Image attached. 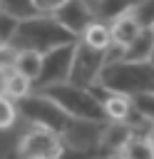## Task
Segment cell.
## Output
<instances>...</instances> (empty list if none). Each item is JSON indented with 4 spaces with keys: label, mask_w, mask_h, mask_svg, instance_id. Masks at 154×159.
I'll return each instance as SVG.
<instances>
[{
    "label": "cell",
    "mask_w": 154,
    "mask_h": 159,
    "mask_svg": "<svg viewBox=\"0 0 154 159\" xmlns=\"http://www.w3.org/2000/svg\"><path fill=\"white\" fill-rule=\"evenodd\" d=\"M152 50H154V30L152 27H142V32L137 35V40L129 47H124L122 60H129V62H149Z\"/></svg>",
    "instance_id": "14"
},
{
    "label": "cell",
    "mask_w": 154,
    "mask_h": 159,
    "mask_svg": "<svg viewBox=\"0 0 154 159\" xmlns=\"http://www.w3.org/2000/svg\"><path fill=\"white\" fill-rule=\"evenodd\" d=\"M149 65L154 67V50H152V57H149Z\"/></svg>",
    "instance_id": "27"
},
{
    "label": "cell",
    "mask_w": 154,
    "mask_h": 159,
    "mask_svg": "<svg viewBox=\"0 0 154 159\" xmlns=\"http://www.w3.org/2000/svg\"><path fill=\"white\" fill-rule=\"evenodd\" d=\"M134 137V127L129 122H107L97 137V154L114 157L124 149V144Z\"/></svg>",
    "instance_id": "9"
},
{
    "label": "cell",
    "mask_w": 154,
    "mask_h": 159,
    "mask_svg": "<svg viewBox=\"0 0 154 159\" xmlns=\"http://www.w3.org/2000/svg\"><path fill=\"white\" fill-rule=\"evenodd\" d=\"M30 92H32V82L25 80L22 75H17L15 70L7 67V77H5V97L12 99V102H17V99L27 97Z\"/></svg>",
    "instance_id": "16"
},
{
    "label": "cell",
    "mask_w": 154,
    "mask_h": 159,
    "mask_svg": "<svg viewBox=\"0 0 154 159\" xmlns=\"http://www.w3.org/2000/svg\"><path fill=\"white\" fill-rule=\"evenodd\" d=\"M109 32H112V47L124 50V47H129V45L137 40V35L142 32V27H139V22L134 20V15L129 12V15L117 17V20L109 25Z\"/></svg>",
    "instance_id": "11"
},
{
    "label": "cell",
    "mask_w": 154,
    "mask_h": 159,
    "mask_svg": "<svg viewBox=\"0 0 154 159\" xmlns=\"http://www.w3.org/2000/svg\"><path fill=\"white\" fill-rule=\"evenodd\" d=\"M10 70H15L17 75H22L25 80H30L35 84V80L40 77V70H42V55H37L32 50H15V55L10 60Z\"/></svg>",
    "instance_id": "12"
},
{
    "label": "cell",
    "mask_w": 154,
    "mask_h": 159,
    "mask_svg": "<svg viewBox=\"0 0 154 159\" xmlns=\"http://www.w3.org/2000/svg\"><path fill=\"white\" fill-rule=\"evenodd\" d=\"M40 92H45L75 122H104L107 119L102 99L89 87H79V84H72V82H60V84L45 87Z\"/></svg>",
    "instance_id": "3"
},
{
    "label": "cell",
    "mask_w": 154,
    "mask_h": 159,
    "mask_svg": "<svg viewBox=\"0 0 154 159\" xmlns=\"http://www.w3.org/2000/svg\"><path fill=\"white\" fill-rule=\"evenodd\" d=\"M139 0H89L92 5V12H94V20H117L122 15H129L134 10Z\"/></svg>",
    "instance_id": "13"
},
{
    "label": "cell",
    "mask_w": 154,
    "mask_h": 159,
    "mask_svg": "<svg viewBox=\"0 0 154 159\" xmlns=\"http://www.w3.org/2000/svg\"><path fill=\"white\" fill-rule=\"evenodd\" d=\"M77 37L65 30L52 15H35L30 20H20L17 30L12 35L10 47L12 50H32L37 55H47L50 50L75 45Z\"/></svg>",
    "instance_id": "1"
},
{
    "label": "cell",
    "mask_w": 154,
    "mask_h": 159,
    "mask_svg": "<svg viewBox=\"0 0 154 159\" xmlns=\"http://www.w3.org/2000/svg\"><path fill=\"white\" fill-rule=\"evenodd\" d=\"M104 159H122V157H119V154H114V157H104Z\"/></svg>",
    "instance_id": "28"
},
{
    "label": "cell",
    "mask_w": 154,
    "mask_h": 159,
    "mask_svg": "<svg viewBox=\"0 0 154 159\" xmlns=\"http://www.w3.org/2000/svg\"><path fill=\"white\" fill-rule=\"evenodd\" d=\"M139 27H154V0H139L132 10Z\"/></svg>",
    "instance_id": "20"
},
{
    "label": "cell",
    "mask_w": 154,
    "mask_h": 159,
    "mask_svg": "<svg viewBox=\"0 0 154 159\" xmlns=\"http://www.w3.org/2000/svg\"><path fill=\"white\" fill-rule=\"evenodd\" d=\"M152 30H154V27H152Z\"/></svg>",
    "instance_id": "29"
},
{
    "label": "cell",
    "mask_w": 154,
    "mask_h": 159,
    "mask_svg": "<svg viewBox=\"0 0 154 159\" xmlns=\"http://www.w3.org/2000/svg\"><path fill=\"white\" fill-rule=\"evenodd\" d=\"M75 45H65V47H57V50H50L47 55H42V70H40V77L35 80L37 92L45 89V87L60 84V82H70Z\"/></svg>",
    "instance_id": "6"
},
{
    "label": "cell",
    "mask_w": 154,
    "mask_h": 159,
    "mask_svg": "<svg viewBox=\"0 0 154 159\" xmlns=\"http://www.w3.org/2000/svg\"><path fill=\"white\" fill-rule=\"evenodd\" d=\"M147 139H149V144H152V152H154V127L149 129V134H147Z\"/></svg>",
    "instance_id": "26"
},
{
    "label": "cell",
    "mask_w": 154,
    "mask_h": 159,
    "mask_svg": "<svg viewBox=\"0 0 154 159\" xmlns=\"http://www.w3.org/2000/svg\"><path fill=\"white\" fill-rule=\"evenodd\" d=\"M0 12H2V15L15 17L17 22H20V20H30V17L40 15L32 0H0Z\"/></svg>",
    "instance_id": "17"
},
{
    "label": "cell",
    "mask_w": 154,
    "mask_h": 159,
    "mask_svg": "<svg viewBox=\"0 0 154 159\" xmlns=\"http://www.w3.org/2000/svg\"><path fill=\"white\" fill-rule=\"evenodd\" d=\"M15 30H17V20L0 12V45H7V47H10Z\"/></svg>",
    "instance_id": "23"
},
{
    "label": "cell",
    "mask_w": 154,
    "mask_h": 159,
    "mask_svg": "<svg viewBox=\"0 0 154 159\" xmlns=\"http://www.w3.org/2000/svg\"><path fill=\"white\" fill-rule=\"evenodd\" d=\"M104 65H107V52L94 50V47L84 45L82 40H77L75 55H72L70 82L72 84H79V87H94Z\"/></svg>",
    "instance_id": "5"
},
{
    "label": "cell",
    "mask_w": 154,
    "mask_h": 159,
    "mask_svg": "<svg viewBox=\"0 0 154 159\" xmlns=\"http://www.w3.org/2000/svg\"><path fill=\"white\" fill-rule=\"evenodd\" d=\"M57 159H97V149L75 147V144H65V147H62V152L57 154Z\"/></svg>",
    "instance_id": "22"
},
{
    "label": "cell",
    "mask_w": 154,
    "mask_h": 159,
    "mask_svg": "<svg viewBox=\"0 0 154 159\" xmlns=\"http://www.w3.org/2000/svg\"><path fill=\"white\" fill-rule=\"evenodd\" d=\"M5 77H7V67H0V97L5 94Z\"/></svg>",
    "instance_id": "25"
},
{
    "label": "cell",
    "mask_w": 154,
    "mask_h": 159,
    "mask_svg": "<svg viewBox=\"0 0 154 159\" xmlns=\"http://www.w3.org/2000/svg\"><path fill=\"white\" fill-rule=\"evenodd\" d=\"M17 117L27 119L35 129H47L57 137H67L75 127V119L65 114L45 92H30L27 97L15 102Z\"/></svg>",
    "instance_id": "4"
},
{
    "label": "cell",
    "mask_w": 154,
    "mask_h": 159,
    "mask_svg": "<svg viewBox=\"0 0 154 159\" xmlns=\"http://www.w3.org/2000/svg\"><path fill=\"white\" fill-rule=\"evenodd\" d=\"M35 2V7H37V12L40 15H52L57 7H62L67 0H32Z\"/></svg>",
    "instance_id": "24"
},
{
    "label": "cell",
    "mask_w": 154,
    "mask_h": 159,
    "mask_svg": "<svg viewBox=\"0 0 154 159\" xmlns=\"http://www.w3.org/2000/svg\"><path fill=\"white\" fill-rule=\"evenodd\" d=\"M65 139L47 132V129H30L20 144H17V154L20 159H57V154L62 152Z\"/></svg>",
    "instance_id": "7"
},
{
    "label": "cell",
    "mask_w": 154,
    "mask_h": 159,
    "mask_svg": "<svg viewBox=\"0 0 154 159\" xmlns=\"http://www.w3.org/2000/svg\"><path fill=\"white\" fill-rule=\"evenodd\" d=\"M15 119H17V107H15V102L2 94V97H0V129L12 127Z\"/></svg>",
    "instance_id": "21"
},
{
    "label": "cell",
    "mask_w": 154,
    "mask_h": 159,
    "mask_svg": "<svg viewBox=\"0 0 154 159\" xmlns=\"http://www.w3.org/2000/svg\"><path fill=\"white\" fill-rule=\"evenodd\" d=\"M84 45H89V47H94V50H102V52H107L109 47H112V32H109V25L107 22H99V20H94L84 32H82V37H79Z\"/></svg>",
    "instance_id": "15"
},
{
    "label": "cell",
    "mask_w": 154,
    "mask_h": 159,
    "mask_svg": "<svg viewBox=\"0 0 154 159\" xmlns=\"http://www.w3.org/2000/svg\"><path fill=\"white\" fill-rule=\"evenodd\" d=\"M119 157L122 159H154V152H152V144H149L147 137H137L134 134L124 144V149L119 152Z\"/></svg>",
    "instance_id": "18"
},
{
    "label": "cell",
    "mask_w": 154,
    "mask_h": 159,
    "mask_svg": "<svg viewBox=\"0 0 154 159\" xmlns=\"http://www.w3.org/2000/svg\"><path fill=\"white\" fill-rule=\"evenodd\" d=\"M97 87L112 94L134 97L139 92L154 89V67L149 62H129V60H112L102 67Z\"/></svg>",
    "instance_id": "2"
},
{
    "label": "cell",
    "mask_w": 154,
    "mask_h": 159,
    "mask_svg": "<svg viewBox=\"0 0 154 159\" xmlns=\"http://www.w3.org/2000/svg\"><path fill=\"white\" fill-rule=\"evenodd\" d=\"M52 17H55L65 30H70L77 40H79L82 32L94 22V12H92L89 0H67L62 7H57V10L52 12Z\"/></svg>",
    "instance_id": "8"
},
{
    "label": "cell",
    "mask_w": 154,
    "mask_h": 159,
    "mask_svg": "<svg viewBox=\"0 0 154 159\" xmlns=\"http://www.w3.org/2000/svg\"><path fill=\"white\" fill-rule=\"evenodd\" d=\"M129 99H132V112H134L137 117L152 122V127H154V89L139 92V94H134V97H129Z\"/></svg>",
    "instance_id": "19"
},
{
    "label": "cell",
    "mask_w": 154,
    "mask_h": 159,
    "mask_svg": "<svg viewBox=\"0 0 154 159\" xmlns=\"http://www.w3.org/2000/svg\"><path fill=\"white\" fill-rule=\"evenodd\" d=\"M99 99H102V107H104V114L109 122H127V117L132 114V99L124 97V94H112V92H104L99 87H89Z\"/></svg>",
    "instance_id": "10"
}]
</instances>
